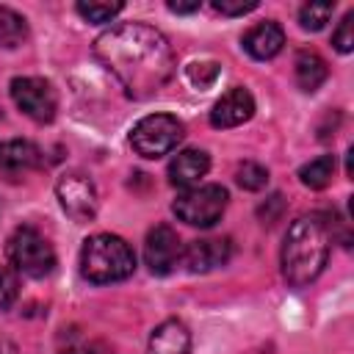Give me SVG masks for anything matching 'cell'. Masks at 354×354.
<instances>
[{
  "instance_id": "484cf974",
  "label": "cell",
  "mask_w": 354,
  "mask_h": 354,
  "mask_svg": "<svg viewBox=\"0 0 354 354\" xmlns=\"http://www.w3.org/2000/svg\"><path fill=\"white\" fill-rule=\"evenodd\" d=\"M17 299V277L11 268L0 266V307H8Z\"/></svg>"
},
{
  "instance_id": "3957f363",
  "label": "cell",
  "mask_w": 354,
  "mask_h": 354,
  "mask_svg": "<svg viewBox=\"0 0 354 354\" xmlns=\"http://www.w3.org/2000/svg\"><path fill=\"white\" fill-rule=\"evenodd\" d=\"M136 271V252L130 243L111 232H97L83 241L80 274L94 285L122 282Z\"/></svg>"
},
{
  "instance_id": "cb8c5ba5",
  "label": "cell",
  "mask_w": 354,
  "mask_h": 354,
  "mask_svg": "<svg viewBox=\"0 0 354 354\" xmlns=\"http://www.w3.org/2000/svg\"><path fill=\"white\" fill-rule=\"evenodd\" d=\"M354 14L348 11L343 19H340V25H337V30L332 33V44L337 47V53H351L354 50Z\"/></svg>"
},
{
  "instance_id": "e0dca14e",
  "label": "cell",
  "mask_w": 354,
  "mask_h": 354,
  "mask_svg": "<svg viewBox=\"0 0 354 354\" xmlns=\"http://www.w3.org/2000/svg\"><path fill=\"white\" fill-rule=\"evenodd\" d=\"M58 354H108V346L77 326H66L58 335Z\"/></svg>"
},
{
  "instance_id": "ac0fdd59",
  "label": "cell",
  "mask_w": 354,
  "mask_h": 354,
  "mask_svg": "<svg viewBox=\"0 0 354 354\" xmlns=\"http://www.w3.org/2000/svg\"><path fill=\"white\" fill-rule=\"evenodd\" d=\"M335 169H337L335 155H318V158L307 160V163L299 169V180H301L307 188H315V191H318V188H326V185L332 183Z\"/></svg>"
},
{
  "instance_id": "9a60e30c",
  "label": "cell",
  "mask_w": 354,
  "mask_h": 354,
  "mask_svg": "<svg viewBox=\"0 0 354 354\" xmlns=\"http://www.w3.org/2000/svg\"><path fill=\"white\" fill-rule=\"evenodd\" d=\"M188 351H191V332L183 321L169 318L152 329L147 354H188Z\"/></svg>"
},
{
  "instance_id": "4316f807",
  "label": "cell",
  "mask_w": 354,
  "mask_h": 354,
  "mask_svg": "<svg viewBox=\"0 0 354 354\" xmlns=\"http://www.w3.org/2000/svg\"><path fill=\"white\" fill-rule=\"evenodd\" d=\"M169 6V11H174V14H194V11H199V0H191V3H180V0H169L166 3Z\"/></svg>"
},
{
  "instance_id": "ffe728a7",
  "label": "cell",
  "mask_w": 354,
  "mask_h": 354,
  "mask_svg": "<svg viewBox=\"0 0 354 354\" xmlns=\"http://www.w3.org/2000/svg\"><path fill=\"white\" fill-rule=\"evenodd\" d=\"M332 11H335L332 3H304V6L299 8V25H301L304 30H321V28L329 22Z\"/></svg>"
},
{
  "instance_id": "277c9868",
  "label": "cell",
  "mask_w": 354,
  "mask_h": 354,
  "mask_svg": "<svg viewBox=\"0 0 354 354\" xmlns=\"http://www.w3.org/2000/svg\"><path fill=\"white\" fill-rule=\"evenodd\" d=\"M6 252H8L11 266L25 277L41 279L55 268V252H53L50 241L36 227H28V224L17 227L8 238Z\"/></svg>"
},
{
  "instance_id": "5b68a950",
  "label": "cell",
  "mask_w": 354,
  "mask_h": 354,
  "mask_svg": "<svg viewBox=\"0 0 354 354\" xmlns=\"http://www.w3.org/2000/svg\"><path fill=\"white\" fill-rule=\"evenodd\" d=\"M185 130L183 122L171 113H149L144 119H138L130 130V147L141 155V158H160L169 155L180 141H183Z\"/></svg>"
},
{
  "instance_id": "9c48e42d",
  "label": "cell",
  "mask_w": 354,
  "mask_h": 354,
  "mask_svg": "<svg viewBox=\"0 0 354 354\" xmlns=\"http://www.w3.org/2000/svg\"><path fill=\"white\" fill-rule=\"evenodd\" d=\"M180 257H183V243H180V235L169 224H158L147 232L144 260L152 274H158V277L171 274L180 266Z\"/></svg>"
},
{
  "instance_id": "8992f818",
  "label": "cell",
  "mask_w": 354,
  "mask_h": 354,
  "mask_svg": "<svg viewBox=\"0 0 354 354\" xmlns=\"http://www.w3.org/2000/svg\"><path fill=\"white\" fill-rule=\"evenodd\" d=\"M227 202H230L227 188L218 183H207V185L185 188L174 199L171 210L188 227H213L221 218V213L227 210Z\"/></svg>"
},
{
  "instance_id": "7a4b0ae2",
  "label": "cell",
  "mask_w": 354,
  "mask_h": 354,
  "mask_svg": "<svg viewBox=\"0 0 354 354\" xmlns=\"http://www.w3.org/2000/svg\"><path fill=\"white\" fill-rule=\"evenodd\" d=\"M329 260V232L321 224V218L315 216H301L296 218L288 232H285V243H282V277L288 279V285L301 288L310 285L326 266Z\"/></svg>"
},
{
  "instance_id": "2e32d148",
  "label": "cell",
  "mask_w": 354,
  "mask_h": 354,
  "mask_svg": "<svg viewBox=\"0 0 354 354\" xmlns=\"http://www.w3.org/2000/svg\"><path fill=\"white\" fill-rule=\"evenodd\" d=\"M293 75H296V83L301 91H315L326 77H329V66L326 61L313 53V50H301L296 55V64H293Z\"/></svg>"
},
{
  "instance_id": "44dd1931",
  "label": "cell",
  "mask_w": 354,
  "mask_h": 354,
  "mask_svg": "<svg viewBox=\"0 0 354 354\" xmlns=\"http://www.w3.org/2000/svg\"><path fill=\"white\" fill-rule=\"evenodd\" d=\"M235 180H238V185L246 188V191H260V188H266V183H268V169L260 166V163H254V160H246V163L238 166Z\"/></svg>"
},
{
  "instance_id": "603a6c76",
  "label": "cell",
  "mask_w": 354,
  "mask_h": 354,
  "mask_svg": "<svg viewBox=\"0 0 354 354\" xmlns=\"http://www.w3.org/2000/svg\"><path fill=\"white\" fill-rule=\"evenodd\" d=\"M124 6L122 3H77L75 11L86 19V22H111Z\"/></svg>"
},
{
  "instance_id": "7402d4cb",
  "label": "cell",
  "mask_w": 354,
  "mask_h": 354,
  "mask_svg": "<svg viewBox=\"0 0 354 354\" xmlns=\"http://www.w3.org/2000/svg\"><path fill=\"white\" fill-rule=\"evenodd\" d=\"M218 72H221V66H218L216 61H191V64L185 66V77H188L191 86H196V88L213 86L216 77H218Z\"/></svg>"
},
{
  "instance_id": "d4e9b609",
  "label": "cell",
  "mask_w": 354,
  "mask_h": 354,
  "mask_svg": "<svg viewBox=\"0 0 354 354\" xmlns=\"http://www.w3.org/2000/svg\"><path fill=\"white\" fill-rule=\"evenodd\" d=\"M213 8L227 17H241L257 8V0H213Z\"/></svg>"
},
{
  "instance_id": "7c38bea8",
  "label": "cell",
  "mask_w": 354,
  "mask_h": 354,
  "mask_svg": "<svg viewBox=\"0 0 354 354\" xmlns=\"http://www.w3.org/2000/svg\"><path fill=\"white\" fill-rule=\"evenodd\" d=\"M241 44H243V50H246L252 58L268 61V58H274V55L282 50V44H285V30H282L279 22L266 19V22H257L254 28H249V30L243 33Z\"/></svg>"
},
{
  "instance_id": "6da1fadb",
  "label": "cell",
  "mask_w": 354,
  "mask_h": 354,
  "mask_svg": "<svg viewBox=\"0 0 354 354\" xmlns=\"http://www.w3.org/2000/svg\"><path fill=\"white\" fill-rule=\"evenodd\" d=\"M94 55L133 100L158 94L177 69L169 39L144 22H119L108 28L97 36Z\"/></svg>"
},
{
  "instance_id": "30bf717a",
  "label": "cell",
  "mask_w": 354,
  "mask_h": 354,
  "mask_svg": "<svg viewBox=\"0 0 354 354\" xmlns=\"http://www.w3.org/2000/svg\"><path fill=\"white\" fill-rule=\"evenodd\" d=\"M232 257V241L230 238H199L183 246L180 266L191 274H207L218 266H227Z\"/></svg>"
},
{
  "instance_id": "83f0119b",
  "label": "cell",
  "mask_w": 354,
  "mask_h": 354,
  "mask_svg": "<svg viewBox=\"0 0 354 354\" xmlns=\"http://www.w3.org/2000/svg\"><path fill=\"white\" fill-rule=\"evenodd\" d=\"M0 354H19V348L11 343V340H6V337H0Z\"/></svg>"
},
{
  "instance_id": "d6986e66",
  "label": "cell",
  "mask_w": 354,
  "mask_h": 354,
  "mask_svg": "<svg viewBox=\"0 0 354 354\" xmlns=\"http://www.w3.org/2000/svg\"><path fill=\"white\" fill-rule=\"evenodd\" d=\"M28 39V22L14 8L0 6V47L14 50Z\"/></svg>"
},
{
  "instance_id": "5bb4252c",
  "label": "cell",
  "mask_w": 354,
  "mask_h": 354,
  "mask_svg": "<svg viewBox=\"0 0 354 354\" xmlns=\"http://www.w3.org/2000/svg\"><path fill=\"white\" fill-rule=\"evenodd\" d=\"M210 158L202 149H183L169 163V183L177 188H194L207 174Z\"/></svg>"
},
{
  "instance_id": "ba28073f",
  "label": "cell",
  "mask_w": 354,
  "mask_h": 354,
  "mask_svg": "<svg viewBox=\"0 0 354 354\" xmlns=\"http://www.w3.org/2000/svg\"><path fill=\"white\" fill-rule=\"evenodd\" d=\"M55 196L64 207V213L75 221H91L97 216V188L88 174L83 171H66L55 183Z\"/></svg>"
},
{
  "instance_id": "4fadbf2b",
  "label": "cell",
  "mask_w": 354,
  "mask_h": 354,
  "mask_svg": "<svg viewBox=\"0 0 354 354\" xmlns=\"http://www.w3.org/2000/svg\"><path fill=\"white\" fill-rule=\"evenodd\" d=\"M41 160V152L33 141H25V138H14V141H6L0 144V171L6 177H22L28 171H33Z\"/></svg>"
},
{
  "instance_id": "8fae6325",
  "label": "cell",
  "mask_w": 354,
  "mask_h": 354,
  "mask_svg": "<svg viewBox=\"0 0 354 354\" xmlns=\"http://www.w3.org/2000/svg\"><path fill=\"white\" fill-rule=\"evenodd\" d=\"M254 113V97L243 88V86H235L230 88L227 94H221V100L213 105L210 111V124L213 127H238L243 122H249Z\"/></svg>"
},
{
  "instance_id": "52a82bcc",
  "label": "cell",
  "mask_w": 354,
  "mask_h": 354,
  "mask_svg": "<svg viewBox=\"0 0 354 354\" xmlns=\"http://www.w3.org/2000/svg\"><path fill=\"white\" fill-rule=\"evenodd\" d=\"M8 91H11L14 105H17L25 116H30L33 122L47 124V122L55 119L58 97H55V88H53L44 77H30V75L14 77L11 86H8Z\"/></svg>"
}]
</instances>
